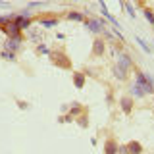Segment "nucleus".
I'll use <instances>...</instances> for the list:
<instances>
[{"mask_svg":"<svg viewBox=\"0 0 154 154\" xmlns=\"http://www.w3.org/2000/svg\"><path fill=\"white\" fill-rule=\"evenodd\" d=\"M141 89L144 91V94H154V85L148 81L146 73H143V71H137V81H135Z\"/></svg>","mask_w":154,"mask_h":154,"instance_id":"obj_1","label":"nucleus"},{"mask_svg":"<svg viewBox=\"0 0 154 154\" xmlns=\"http://www.w3.org/2000/svg\"><path fill=\"white\" fill-rule=\"evenodd\" d=\"M131 66H133V62H131V58H129L127 54H119V56H118V66H116V67H119L122 71H125V73H127V69H129Z\"/></svg>","mask_w":154,"mask_h":154,"instance_id":"obj_2","label":"nucleus"},{"mask_svg":"<svg viewBox=\"0 0 154 154\" xmlns=\"http://www.w3.org/2000/svg\"><path fill=\"white\" fill-rule=\"evenodd\" d=\"M19 45H21V37L17 35V37H10L8 41H6V45H4V46H6L8 50H17Z\"/></svg>","mask_w":154,"mask_h":154,"instance_id":"obj_3","label":"nucleus"},{"mask_svg":"<svg viewBox=\"0 0 154 154\" xmlns=\"http://www.w3.org/2000/svg\"><path fill=\"white\" fill-rule=\"evenodd\" d=\"M87 27L91 29L93 33H98V31H104V23L100 21V19H91L89 23H87Z\"/></svg>","mask_w":154,"mask_h":154,"instance_id":"obj_4","label":"nucleus"},{"mask_svg":"<svg viewBox=\"0 0 154 154\" xmlns=\"http://www.w3.org/2000/svg\"><path fill=\"white\" fill-rule=\"evenodd\" d=\"M106 154H118L119 150V146H118V143L114 141V139H110V141H106Z\"/></svg>","mask_w":154,"mask_h":154,"instance_id":"obj_5","label":"nucleus"},{"mask_svg":"<svg viewBox=\"0 0 154 154\" xmlns=\"http://www.w3.org/2000/svg\"><path fill=\"white\" fill-rule=\"evenodd\" d=\"M14 17H16V16H14ZM19 31H21V29H19V25L16 23V19H14V23H8V25H6V33L12 35V37H17Z\"/></svg>","mask_w":154,"mask_h":154,"instance_id":"obj_6","label":"nucleus"},{"mask_svg":"<svg viewBox=\"0 0 154 154\" xmlns=\"http://www.w3.org/2000/svg\"><path fill=\"white\" fill-rule=\"evenodd\" d=\"M127 152H129V154H141V152H143V146H141L137 141H131V143L127 144Z\"/></svg>","mask_w":154,"mask_h":154,"instance_id":"obj_7","label":"nucleus"},{"mask_svg":"<svg viewBox=\"0 0 154 154\" xmlns=\"http://www.w3.org/2000/svg\"><path fill=\"white\" fill-rule=\"evenodd\" d=\"M93 54L94 56H102L104 54V41H94V48H93Z\"/></svg>","mask_w":154,"mask_h":154,"instance_id":"obj_8","label":"nucleus"},{"mask_svg":"<svg viewBox=\"0 0 154 154\" xmlns=\"http://www.w3.org/2000/svg\"><path fill=\"white\" fill-rule=\"evenodd\" d=\"M122 108H123V112H131V108H133V100L129 98V96H123L122 98Z\"/></svg>","mask_w":154,"mask_h":154,"instance_id":"obj_9","label":"nucleus"},{"mask_svg":"<svg viewBox=\"0 0 154 154\" xmlns=\"http://www.w3.org/2000/svg\"><path fill=\"white\" fill-rule=\"evenodd\" d=\"M54 60H56V64H58V66H62V67H69V60H67L66 56L54 54Z\"/></svg>","mask_w":154,"mask_h":154,"instance_id":"obj_10","label":"nucleus"},{"mask_svg":"<svg viewBox=\"0 0 154 154\" xmlns=\"http://www.w3.org/2000/svg\"><path fill=\"white\" fill-rule=\"evenodd\" d=\"M73 85L81 89V87L85 85V75H83V73H75V75H73Z\"/></svg>","mask_w":154,"mask_h":154,"instance_id":"obj_11","label":"nucleus"},{"mask_svg":"<svg viewBox=\"0 0 154 154\" xmlns=\"http://www.w3.org/2000/svg\"><path fill=\"white\" fill-rule=\"evenodd\" d=\"M131 94H133V96H139V98H141V96H144V91H143L137 83H133V87H131Z\"/></svg>","mask_w":154,"mask_h":154,"instance_id":"obj_12","label":"nucleus"},{"mask_svg":"<svg viewBox=\"0 0 154 154\" xmlns=\"http://www.w3.org/2000/svg\"><path fill=\"white\" fill-rule=\"evenodd\" d=\"M137 42H139V46H141V48H143V50H144V52H146V54H150V46H148V45H146V42H144V41H143V38H139V37H137Z\"/></svg>","mask_w":154,"mask_h":154,"instance_id":"obj_13","label":"nucleus"},{"mask_svg":"<svg viewBox=\"0 0 154 154\" xmlns=\"http://www.w3.org/2000/svg\"><path fill=\"white\" fill-rule=\"evenodd\" d=\"M114 73H116V77H118V79H125V77H127V73H125V71H122L119 67H114Z\"/></svg>","mask_w":154,"mask_h":154,"instance_id":"obj_14","label":"nucleus"},{"mask_svg":"<svg viewBox=\"0 0 154 154\" xmlns=\"http://www.w3.org/2000/svg\"><path fill=\"white\" fill-rule=\"evenodd\" d=\"M56 19H42V25H45V27H54L56 25Z\"/></svg>","mask_w":154,"mask_h":154,"instance_id":"obj_15","label":"nucleus"},{"mask_svg":"<svg viewBox=\"0 0 154 154\" xmlns=\"http://www.w3.org/2000/svg\"><path fill=\"white\" fill-rule=\"evenodd\" d=\"M67 17H69V19H77V21H81V19H83V16H81L79 12H71Z\"/></svg>","mask_w":154,"mask_h":154,"instance_id":"obj_16","label":"nucleus"},{"mask_svg":"<svg viewBox=\"0 0 154 154\" xmlns=\"http://www.w3.org/2000/svg\"><path fill=\"white\" fill-rule=\"evenodd\" d=\"M144 16H146V19H148L150 23H154V14L150 12V10H144Z\"/></svg>","mask_w":154,"mask_h":154,"instance_id":"obj_17","label":"nucleus"},{"mask_svg":"<svg viewBox=\"0 0 154 154\" xmlns=\"http://www.w3.org/2000/svg\"><path fill=\"white\" fill-rule=\"evenodd\" d=\"M125 8H127L129 16H131V17H135V10H133V6H131V4H125Z\"/></svg>","mask_w":154,"mask_h":154,"instance_id":"obj_18","label":"nucleus"},{"mask_svg":"<svg viewBox=\"0 0 154 154\" xmlns=\"http://www.w3.org/2000/svg\"><path fill=\"white\" fill-rule=\"evenodd\" d=\"M0 56H2V58H10V60H16V56H14V54H10V52H2Z\"/></svg>","mask_w":154,"mask_h":154,"instance_id":"obj_19","label":"nucleus"},{"mask_svg":"<svg viewBox=\"0 0 154 154\" xmlns=\"http://www.w3.org/2000/svg\"><path fill=\"white\" fill-rule=\"evenodd\" d=\"M118 154H129V152H127V146H119V150H118Z\"/></svg>","mask_w":154,"mask_h":154,"instance_id":"obj_20","label":"nucleus"},{"mask_svg":"<svg viewBox=\"0 0 154 154\" xmlns=\"http://www.w3.org/2000/svg\"><path fill=\"white\" fill-rule=\"evenodd\" d=\"M38 52H41V54H48V48H45V46H41V48H38Z\"/></svg>","mask_w":154,"mask_h":154,"instance_id":"obj_21","label":"nucleus"}]
</instances>
